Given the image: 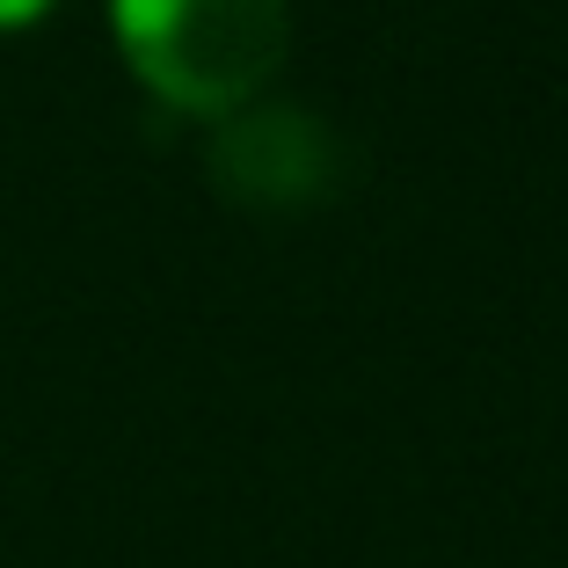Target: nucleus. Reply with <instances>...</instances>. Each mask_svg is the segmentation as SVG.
I'll return each instance as SVG.
<instances>
[{"instance_id": "1", "label": "nucleus", "mask_w": 568, "mask_h": 568, "mask_svg": "<svg viewBox=\"0 0 568 568\" xmlns=\"http://www.w3.org/2000/svg\"><path fill=\"white\" fill-rule=\"evenodd\" d=\"M132 73L175 110H241L277 73L284 0H110Z\"/></svg>"}, {"instance_id": "2", "label": "nucleus", "mask_w": 568, "mask_h": 568, "mask_svg": "<svg viewBox=\"0 0 568 568\" xmlns=\"http://www.w3.org/2000/svg\"><path fill=\"white\" fill-rule=\"evenodd\" d=\"M212 175L248 204H306L328 183V132L292 102L241 110L212 139Z\"/></svg>"}, {"instance_id": "3", "label": "nucleus", "mask_w": 568, "mask_h": 568, "mask_svg": "<svg viewBox=\"0 0 568 568\" xmlns=\"http://www.w3.org/2000/svg\"><path fill=\"white\" fill-rule=\"evenodd\" d=\"M51 0H0V30H22V22H37Z\"/></svg>"}]
</instances>
